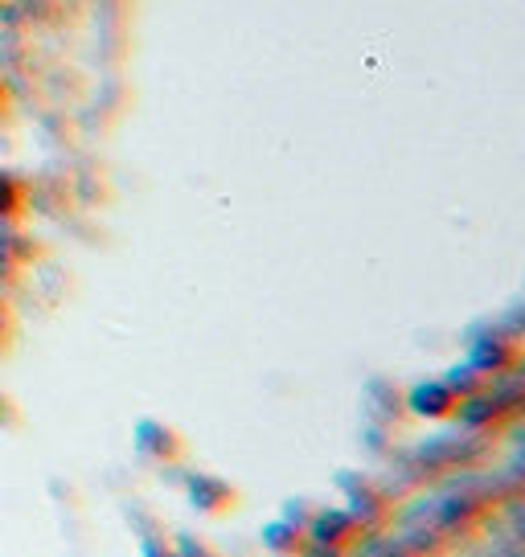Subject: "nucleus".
<instances>
[{"label":"nucleus","instance_id":"4","mask_svg":"<svg viewBox=\"0 0 525 557\" xmlns=\"http://www.w3.org/2000/svg\"><path fill=\"white\" fill-rule=\"evenodd\" d=\"M136 443H141L144 451L164 455V459H173V455L181 451V438H176V431H169L164 422H141V426H136Z\"/></svg>","mask_w":525,"mask_h":557},{"label":"nucleus","instance_id":"10","mask_svg":"<svg viewBox=\"0 0 525 557\" xmlns=\"http://www.w3.org/2000/svg\"><path fill=\"white\" fill-rule=\"evenodd\" d=\"M0 99H4V87H0Z\"/></svg>","mask_w":525,"mask_h":557},{"label":"nucleus","instance_id":"2","mask_svg":"<svg viewBox=\"0 0 525 557\" xmlns=\"http://www.w3.org/2000/svg\"><path fill=\"white\" fill-rule=\"evenodd\" d=\"M353 529H357V517H350V512H320V517H313V524H308V541H313V545L341 549V545L353 537Z\"/></svg>","mask_w":525,"mask_h":557},{"label":"nucleus","instance_id":"9","mask_svg":"<svg viewBox=\"0 0 525 557\" xmlns=\"http://www.w3.org/2000/svg\"><path fill=\"white\" fill-rule=\"evenodd\" d=\"M185 557H202V554H185Z\"/></svg>","mask_w":525,"mask_h":557},{"label":"nucleus","instance_id":"5","mask_svg":"<svg viewBox=\"0 0 525 557\" xmlns=\"http://www.w3.org/2000/svg\"><path fill=\"white\" fill-rule=\"evenodd\" d=\"M517 361V345H501V341H485V345H476L473 352V366L476 369H505Z\"/></svg>","mask_w":525,"mask_h":557},{"label":"nucleus","instance_id":"1","mask_svg":"<svg viewBox=\"0 0 525 557\" xmlns=\"http://www.w3.org/2000/svg\"><path fill=\"white\" fill-rule=\"evenodd\" d=\"M406 406H411L419 418H448V414H455L460 394H455L448 382H423L406 394Z\"/></svg>","mask_w":525,"mask_h":557},{"label":"nucleus","instance_id":"6","mask_svg":"<svg viewBox=\"0 0 525 557\" xmlns=\"http://www.w3.org/2000/svg\"><path fill=\"white\" fill-rule=\"evenodd\" d=\"M25 201V189H21L17 181H9V176H0V218H13Z\"/></svg>","mask_w":525,"mask_h":557},{"label":"nucleus","instance_id":"3","mask_svg":"<svg viewBox=\"0 0 525 557\" xmlns=\"http://www.w3.org/2000/svg\"><path fill=\"white\" fill-rule=\"evenodd\" d=\"M190 496H193V505L202 508V512H222V508L234 500L230 484L213 480V475H193V480H190Z\"/></svg>","mask_w":525,"mask_h":557},{"label":"nucleus","instance_id":"8","mask_svg":"<svg viewBox=\"0 0 525 557\" xmlns=\"http://www.w3.org/2000/svg\"><path fill=\"white\" fill-rule=\"evenodd\" d=\"M144 557H164V554H160V549H152V545H148V549H144Z\"/></svg>","mask_w":525,"mask_h":557},{"label":"nucleus","instance_id":"7","mask_svg":"<svg viewBox=\"0 0 525 557\" xmlns=\"http://www.w3.org/2000/svg\"><path fill=\"white\" fill-rule=\"evenodd\" d=\"M262 541H267L271 549H292V545H300V529H292V524H267V529H262Z\"/></svg>","mask_w":525,"mask_h":557}]
</instances>
